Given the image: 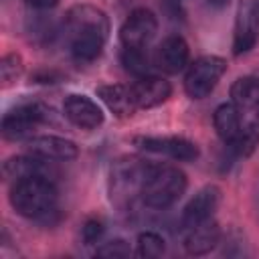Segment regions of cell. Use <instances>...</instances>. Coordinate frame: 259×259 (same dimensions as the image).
Listing matches in <instances>:
<instances>
[{"label": "cell", "instance_id": "obj_1", "mask_svg": "<svg viewBox=\"0 0 259 259\" xmlns=\"http://www.w3.org/2000/svg\"><path fill=\"white\" fill-rule=\"evenodd\" d=\"M63 34L69 45L71 57L77 63H91L101 55L109 36L107 14L97 6L77 4L65 14Z\"/></svg>", "mask_w": 259, "mask_h": 259}, {"label": "cell", "instance_id": "obj_2", "mask_svg": "<svg viewBox=\"0 0 259 259\" xmlns=\"http://www.w3.org/2000/svg\"><path fill=\"white\" fill-rule=\"evenodd\" d=\"M12 208L34 223L55 225L59 221V190L51 176H30L10 188Z\"/></svg>", "mask_w": 259, "mask_h": 259}, {"label": "cell", "instance_id": "obj_3", "mask_svg": "<svg viewBox=\"0 0 259 259\" xmlns=\"http://www.w3.org/2000/svg\"><path fill=\"white\" fill-rule=\"evenodd\" d=\"M186 186L188 180L180 168L168 164H148L140 198L146 206L162 210L172 206L186 192Z\"/></svg>", "mask_w": 259, "mask_h": 259}, {"label": "cell", "instance_id": "obj_4", "mask_svg": "<svg viewBox=\"0 0 259 259\" xmlns=\"http://www.w3.org/2000/svg\"><path fill=\"white\" fill-rule=\"evenodd\" d=\"M227 71V61L217 55L198 57L194 63L188 65L184 75V91L190 99H204L212 93L217 83Z\"/></svg>", "mask_w": 259, "mask_h": 259}, {"label": "cell", "instance_id": "obj_5", "mask_svg": "<svg viewBox=\"0 0 259 259\" xmlns=\"http://www.w3.org/2000/svg\"><path fill=\"white\" fill-rule=\"evenodd\" d=\"M148 162L140 158H121L111 166V198L117 204H132L136 196H140L144 174Z\"/></svg>", "mask_w": 259, "mask_h": 259}, {"label": "cell", "instance_id": "obj_6", "mask_svg": "<svg viewBox=\"0 0 259 259\" xmlns=\"http://www.w3.org/2000/svg\"><path fill=\"white\" fill-rule=\"evenodd\" d=\"M51 115V109H47L42 103H22L10 109L2 117V136L8 142H20L34 136V130L47 121Z\"/></svg>", "mask_w": 259, "mask_h": 259}, {"label": "cell", "instance_id": "obj_7", "mask_svg": "<svg viewBox=\"0 0 259 259\" xmlns=\"http://www.w3.org/2000/svg\"><path fill=\"white\" fill-rule=\"evenodd\" d=\"M259 42V0H245L235 18L233 55L241 57L253 51Z\"/></svg>", "mask_w": 259, "mask_h": 259}, {"label": "cell", "instance_id": "obj_8", "mask_svg": "<svg viewBox=\"0 0 259 259\" xmlns=\"http://www.w3.org/2000/svg\"><path fill=\"white\" fill-rule=\"evenodd\" d=\"M134 146H138L144 152L162 154L178 162H192L198 158V146L186 138L180 136H136Z\"/></svg>", "mask_w": 259, "mask_h": 259}, {"label": "cell", "instance_id": "obj_9", "mask_svg": "<svg viewBox=\"0 0 259 259\" xmlns=\"http://www.w3.org/2000/svg\"><path fill=\"white\" fill-rule=\"evenodd\" d=\"M158 32V18L148 8H136L119 28V40L127 49H146Z\"/></svg>", "mask_w": 259, "mask_h": 259}, {"label": "cell", "instance_id": "obj_10", "mask_svg": "<svg viewBox=\"0 0 259 259\" xmlns=\"http://www.w3.org/2000/svg\"><path fill=\"white\" fill-rule=\"evenodd\" d=\"M221 239L223 233L214 219L182 227V245L188 255H206L221 243Z\"/></svg>", "mask_w": 259, "mask_h": 259}, {"label": "cell", "instance_id": "obj_11", "mask_svg": "<svg viewBox=\"0 0 259 259\" xmlns=\"http://www.w3.org/2000/svg\"><path fill=\"white\" fill-rule=\"evenodd\" d=\"M63 113L73 125H77L81 130H95L103 123L101 107L91 97L79 95V93H71V95L65 97Z\"/></svg>", "mask_w": 259, "mask_h": 259}, {"label": "cell", "instance_id": "obj_12", "mask_svg": "<svg viewBox=\"0 0 259 259\" xmlns=\"http://www.w3.org/2000/svg\"><path fill=\"white\" fill-rule=\"evenodd\" d=\"M26 150L28 154L49 162H69L75 160L79 154L75 142L59 136H32L26 140Z\"/></svg>", "mask_w": 259, "mask_h": 259}, {"label": "cell", "instance_id": "obj_13", "mask_svg": "<svg viewBox=\"0 0 259 259\" xmlns=\"http://www.w3.org/2000/svg\"><path fill=\"white\" fill-rule=\"evenodd\" d=\"M219 204H221V188L214 186V184L202 186L188 200V204L184 206L182 219H180L182 227H188V225H196V223L214 219V212H217Z\"/></svg>", "mask_w": 259, "mask_h": 259}, {"label": "cell", "instance_id": "obj_14", "mask_svg": "<svg viewBox=\"0 0 259 259\" xmlns=\"http://www.w3.org/2000/svg\"><path fill=\"white\" fill-rule=\"evenodd\" d=\"M188 57L190 51L186 40L180 34H170L158 45L154 55V65L168 75H176L188 65Z\"/></svg>", "mask_w": 259, "mask_h": 259}, {"label": "cell", "instance_id": "obj_15", "mask_svg": "<svg viewBox=\"0 0 259 259\" xmlns=\"http://www.w3.org/2000/svg\"><path fill=\"white\" fill-rule=\"evenodd\" d=\"M132 95L138 109H152L160 103H164L172 95V87L166 79L158 75H146L136 79L132 85Z\"/></svg>", "mask_w": 259, "mask_h": 259}, {"label": "cell", "instance_id": "obj_16", "mask_svg": "<svg viewBox=\"0 0 259 259\" xmlns=\"http://www.w3.org/2000/svg\"><path fill=\"white\" fill-rule=\"evenodd\" d=\"M49 164H51L49 160H42V158L32 156V154L8 158L2 166V176L10 184L24 180V178H30V176H51L53 178V170Z\"/></svg>", "mask_w": 259, "mask_h": 259}, {"label": "cell", "instance_id": "obj_17", "mask_svg": "<svg viewBox=\"0 0 259 259\" xmlns=\"http://www.w3.org/2000/svg\"><path fill=\"white\" fill-rule=\"evenodd\" d=\"M212 123L217 130V136L225 142V146H233L237 142V138L241 136L243 127H245V119H243V109L237 107L233 101L231 103H223L214 109L212 115Z\"/></svg>", "mask_w": 259, "mask_h": 259}, {"label": "cell", "instance_id": "obj_18", "mask_svg": "<svg viewBox=\"0 0 259 259\" xmlns=\"http://www.w3.org/2000/svg\"><path fill=\"white\" fill-rule=\"evenodd\" d=\"M97 97L107 105V109L117 115V117H130L138 111L132 87L121 85V83H111V85H99L97 87Z\"/></svg>", "mask_w": 259, "mask_h": 259}, {"label": "cell", "instance_id": "obj_19", "mask_svg": "<svg viewBox=\"0 0 259 259\" xmlns=\"http://www.w3.org/2000/svg\"><path fill=\"white\" fill-rule=\"evenodd\" d=\"M231 101L237 107H241L243 111L245 109L255 111L259 105V77H255V75L239 77L231 85Z\"/></svg>", "mask_w": 259, "mask_h": 259}, {"label": "cell", "instance_id": "obj_20", "mask_svg": "<svg viewBox=\"0 0 259 259\" xmlns=\"http://www.w3.org/2000/svg\"><path fill=\"white\" fill-rule=\"evenodd\" d=\"M121 65L136 79L152 75V61L146 55V49H127V47H123V51H121Z\"/></svg>", "mask_w": 259, "mask_h": 259}, {"label": "cell", "instance_id": "obj_21", "mask_svg": "<svg viewBox=\"0 0 259 259\" xmlns=\"http://www.w3.org/2000/svg\"><path fill=\"white\" fill-rule=\"evenodd\" d=\"M257 144H259V117L255 115V119L245 123L241 136L237 138V142L233 146H229V150L237 156H249Z\"/></svg>", "mask_w": 259, "mask_h": 259}, {"label": "cell", "instance_id": "obj_22", "mask_svg": "<svg viewBox=\"0 0 259 259\" xmlns=\"http://www.w3.org/2000/svg\"><path fill=\"white\" fill-rule=\"evenodd\" d=\"M136 245H138V255H140V257H160V255H164V251H166L164 239H162L158 233H154V231H144V233H140Z\"/></svg>", "mask_w": 259, "mask_h": 259}, {"label": "cell", "instance_id": "obj_23", "mask_svg": "<svg viewBox=\"0 0 259 259\" xmlns=\"http://www.w3.org/2000/svg\"><path fill=\"white\" fill-rule=\"evenodd\" d=\"M22 57L18 53H8L2 57L0 61V81H2V87H10L16 83V79L22 75Z\"/></svg>", "mask_w": 259, "mask_h": 259}, {"label": "cell", "instance_id": "obj_24", "mask_svg": "<svg viewBox=\"0 0 259 259\" xmlns=\"http://www.w3.org/2000/svg\"><path fill=\"white\" fill-rule=\"evenodd\" d=\"M105 233V225L101 219H87L85 225L81 227V237L85 241V245H95Z\"/></svg>", "mask_w": 259, "mask_h": 259}, {"label": "cell", "instance_id": "obj_25", "mask_svg": "<svg viewBox=\"0 0 259 259\" xmlns=\"http://www.w3.org/2000/svg\"><path fill=\"white\" fill-rule=\"evenodd\" d=\"M130 253H132V249L123 239L107 241L101 247H97V251H95V255H99V257H127Z\"/></svg>", "mask_w": 259, "mask_h": 259}, {"label": "cell", "instance_id": "obj_26", "mask_svg": "<svg viewBox=\"0 0 259 259\" xmlns=\"http://www.w3.org/2000/svg\"><path fill=\"white\" fill-rule=\"evenodd\" d=\"M184 0H164V8L172 18H180L184 16V8H182Z\"/></svg>", "mask_w": 259, "mask_h": 259}, {"label": "cell", "instance_id": "obj_27", "mask_svg": "<svg viewBox=\"0 0 259 259\" xmlns=\"http://www.w3.org/2000/svg\"><path fill=\"white\" fill-rule=\"evenodd\" d=\"M26 4L34 10H49L59 4V0H26Z\"/></svg>", "mask_w": 259, "mask_h": 259}, {"label": "cell", "instance_id": "obj_28", "mask_svg": "<svg viewBox=\"0 0 259 259\" xmlns=\"http://www.w3.org/2000/svg\"><path fill=\"white\" fill-rule=\"evenodd\" d=\"M210 6H214V8H223V6H227L229 4V0H206Z\"/></svg>", "mask_w": 259, "mask_h": 259}, {"label": "cell", "instance_id": "obj_29", "mask_svg": "<svg viewBox=\"0 0 259 259\" xmlns=\"http://www.w3.org/2000/svg\"><path fill=\"white\" fill-rule=\"evenodd\" d=\"M255 115H257V117H259V105H257V109H255Z\"/></svg>", "mask_w": 259, "mask_h": 259}]
</instances>
